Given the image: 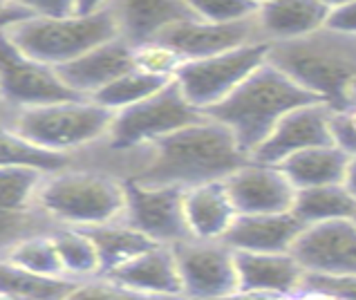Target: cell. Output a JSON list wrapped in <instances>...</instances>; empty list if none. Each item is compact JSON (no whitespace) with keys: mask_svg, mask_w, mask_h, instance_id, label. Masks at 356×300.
<instances>
[{"mask_svg":"<svg viewBox=\"0 0 356 300\" xmlns=\"http://www.w3.org/2000/svg\"><path fill=\"white\" fill-rule=\"evenodd\" d=\"M148 148V161L132 175V180L148 186L191 189L197 184L220 182L249 161L233 132L211 117L170 132Z\"/></svg>","mask_w":356,"mask_h":300,"instance_id":"6da1fadb","label":"cell"},{"mask_svg":"<svg viewBox=\"0 0 356 300\" xmlns=\"http://www.w3.org/2000/svg\"><path fill=\"white\" fill-rule=\"evenodd\" d=\"M267 61L330 108L348 106L356 81V36L321 27L307 36L269 43Z\"/></svg>","mask_w":356,"mask_h":300,"instance_id":"7a4b0ae2","label":"cell"},{"mask_svg":"<svg viewBox=\"0 0 356 300\" xmlns=\"http://www.w3.org/2000/svg\"><path fill=\"white\" fill-rule=\"evenodd\" d=\"M314 101L321 99L309 95L276 65L264 61L227 99L209 108L204 115L227 126L238 146L251 159V152L269 137V132L287 112Z\"/></svg>","mask_w":356,"mask_h":300,"instance_id":"3957f363","label":"cell"},{"mask_svg":"<svg viewBox=\"0 0 356 300\" xmlns=\"http://www.w3.org/2000/svg\"><path fill=\"white\" fill-rule=\"evenodd\" d=\"M36 206L60 226L95 229L117 222L126 211L124 182L95 171H56L45 175Z\"/></svg>","mask_w":356,"mask_h":300,"instance_id":"277c9868","label":"cell"},{"mask_svg":"<svg viewBox=\"0 0 356 300\" xmlns=\"http://www.w3.org/2000/svg\"><path fill=\"white\" fill-rule=\"evenodd\" d=\"M9 38L49 68H60L101 43L119 36L117 20L110 7L90 14L67 16H27L7 29Z\"/></svg>","mask_w":356,"mask_h":300,"instance_id":"5b68a950","label":"cell"},{"mask_svg":"<svg viewBox=\"0 0 356 300\" xmlns=\"http://www.w3.org/2000/svg\"><path fill=\"white\" fill-rule=\"evenodd\" d=\"M113 112L92 99H67L47 106L25 108L14 119V128L49 152L70 155L108 137Z\"/></svg>","mask_w":356,"mask_h":300,"instance_id":"8992f818","label":"cell"},{"mask_svg":"<svg viewBox=\"0 0 356 300\" xmlns=\"http://www.w3.org/2000/svg\"><path fill=\"white\" fill-rule=\"evenodd\" d=\"M207 115L181 95L175 79L152 97L115 112L108 130V146L113 150H132L150 146L157 139L177 132L191 123L202 121Z\"/></svg>","mask_w":356,"mask_h":300,"instance_id":"52a82bcc","label":"cell"},{"mask_svg":"<svg viewBox=\"0 0 356 300\" xmlns=\"http://www.w3.org/2000/svg\"><path fill=\"white\" fill-rule=\"evenodd\" d=\"M267 56L269 43H253L216 56L186 61L175 74V84L193 106L207 112L222 99H227L244 79L267 61Z\"/></svg>","mask_w":356,"mask_h":300,"instance_id":"ba28073f","label":"cell"},{"mask_svg":"<svg viewBox=\"0 0 356 300\" xmlns=\"http://www.w3.org/2000/svg\"><path fill=\"white\" fill-rule=\"evenodd\" d=\"M179 269L181 294L195 300H222L238 294L236 251L225 240L186 237L172 246Z\"/></svg>","mask_w":356,"mask_h":300,"instance_id":"9c48e42d","label":"cell"},{"mask_svg":"<svg viewBox=\"0 0 356 300\" xmlns=\"http://www.w3.org/2000/svg\"><path fill=\"white\" fill-rule=\"evenodd\" d=\"M0 99L25 110L76 99V95L60 81L56 68L25 54L5 29L0 32Z\"/></svg>","mask_w":356,"mask_h":300,"instance_id":"30bf717a","label":"cell"},{"mask_svg":"<svg viewBox=\"0 0 356 300\" xmlns=\"http://www.w3.org/2000/svg\"><path fill=\"white\" fill-rule=\"evenodd\" d=\"M126 224L135 226L157 244L175 246L191 237L184 217V191L179 186H148L137 180H124Z\"/></svg>","mask_w":356,"mask_h":300,"instance_id":"8fae6325","label":"cell"},{"mask_svg":"<svg viewBox=\"0 0 356 300\" xmlns=\"http://www.w3.org/2000/svg\"><path fill=\"white\" fill-rule=\"evenodd\" d=\"M291 255L305 274L356 276V224L332 220L305 226L291 246Z\"/></svg>","mask_w":356,"mask_h":300,"instance_id":"7c38bea8","label":"cell"},{"mask_svg":"<svg viewBox=\"0 0 356 300\" xmlns=\"http://www.w3.org/2000/svg\"><path fill=\"white\" fill-rule=\"evenodd\" d=\"M332 112L334 108H330L323 101L293 108L276 123V128L269 132V137L251 152V161L278 166L280 161H284L293 152L334 143L330 130Z\"/></svg>","mask_w":356,"mask_h":300,"instance_id":"4fadbf2b","label":"cell"},{"mask_svg":"<svg viewBox=\"0 0 356 300\" xmlns=\"http://www.w3.org/2000/svg\"><path fill=\"white\" fill-rule=\"evenodd\" d=\"M238 215H264L291 211L296 186L280 166L247 161L225 180Z\"/></svg>","mask_w":356,"mask_h":300,"instance_id":"5bb4252c","label":"cell"},{"mask_svg":"<svg viewBox=\"0 0 356 300\" xmlns=\"http://www.w3.org/2000/svg\"><path fill=\"white\" fill-rule=\"evenodd\" d=\"M164 43L175 47L186 61L216 56L222 52L242 45L267 43L258 27L256 16L236 23H209V20H186L159 36Z\"/></svg>","mask_w":356,"mask_h":300,"instance_id":"9a60e30c","label":"cell"},{"mask_svg":"<svg viewBox=\"0 0 356 300\" xmlns=\"http://www.w3.org/2000/svg\"><path fill=\"white\" fill-rule=\"evenodd\" d=\"M135 70L132 65V45L121 36L101 43L86 54L56 68L60 81L74 92L76 97L90 99L108 84H113L126 72Z\"/></svg>","mask_w":356,"mask_h":300,"instance_id":"2e32d148","label":"cell"},{"mask_svg":"<svg viewBox=\"0 0 356 300\" xmlns=\"http://www.w3.org/2000/svg\"><path fill=\"white\" fill-rule=\"evenodd\" d=\"M108 7L117 20L119 36L130 45L155 40L170 27L197 18L188 0H110Z\"/></svg>","mask_w":356,"mask_h":300,"instance_id":"e0dca14e","label":"cell"},{"mask_svg":"<svg viewBox=\"0 0 356 300\" xmlns=\"http://www.w3.org/2000/svg\"><path fill=\"white\" fill-rule=\"evenodd\" d=\"M305 224L291 211L264 213V215H238L227 235L222 237L233 251L251 253H284L291 251Z\"/></svg>","mask_w":356,"mask_h":300,"instance_id":"ac0fdd59","label":"cell"},{"mask_svg":"<svg viewBox=\"0 0 356 300\" xmlns=\"http://www.w3.org/2000/svg\"><path fill=\"white\" fill-rule=\"evenodd\" d=\"M104 278L121 287H128L137 294L161 296V294H181L179 269L175 251L168 244H155L130 262L121 265Z\"/></svg>","mask_w":356,"mask_h":300,"instance_id":"d6986e66","label":"cell"},{"mask_svg":"<svg viewBox=\"0 0 356 300\" xmlns=\"http://www.w3.org/2000/svg\"><path fill=\"white\" fill-rule=\"evenodd\" d=\"M184 217L191 237H197V240H222L238 217L225 180L197 184L186 189Z\"/></svg>","mask_w":356,"mask_h":300,"instance_id":"ffe728a7","label":"cell"},{"mask_svg":"<svg viewBox=\"0 0 356 300\" xmlns=\"http://www.w3.org/2000/svg\"><path fill=\"white\" fill-rule=\"evenodd\" d=\"M238 265V292L258 294H291L300 289L305 269L291 255L284 253H251L236 251Z\"/></svg>","mask_w":356,"mask_h":300,"instance_id":"44dd1931","label":"cell"},{"mask_svg":"<svg viewBox=\"0 0 356 300\" xmlns=\"http://www.w3.org/2000/svg\"><path fill=\"white\" fill-rule=\"evenodd\" d=\"M330 7L321 0H269L256 14L258 27L267 43L307 36L325 27Z\"/></svg>","mask_w":356,"mask_h":300,"instance_id":"7402d4cb","label":"cell"},{"mask_svg":"<svg viewBox=\"0 0 356 300\" xmlns=\"http://www.w3.org/2000/svg\"><path fill=\"white\" fill-rule=\"evenodd\" d=\"M348 164L350 155L334 146V143H327V146L293 152L278 166L296 189H309V186L343 184Z\"/></svg>","mask_w":356,"mask_h":300,"instance_id":"603a6c76","label":"cell"},{"mask_svg":"<svg viewBox=\"0 0 356 300\" xmlns=\"http://www.w3.org/2000/svg\"><path fill=\"white\" fill-rule=\"evenodd\" d=\"M291 213L305 226L332 220H352L356 213V198L345 189V184L296 189Z\"/></svg>","mask_w":356,"mask_h":300,"instance_id":"cb8c5ba5","label":"cell"},{"mask_svg":"<svg viewBox=\"0 0 356 300\" xmlns=\"http://www.w3.org/2000/svg\"><path fill=\"white\" fill-rule=\"evenodd\" d=\"M86 231L90 233V237H92V242L97 246L99 262H101V276L115 271V269H119L121 265L130 262L132 258L141 255L144 251H148L150 246L157 244L141 231H137L135 226L126 224L124 220L101 224V226L86 229Z\"/></svg>","mask_w":356,"mask_h":300,"instance_id":"d4e9b609","label":"cell"},{"mask_svg":"<svg viewBox=\"0 0 356 300\" xmlns=\"http://www.w3.org/2000/svg\"><path fill=\"white\" fill-rule=\"evenodd\" d=\"M79 281L65 276H40L0 258V294L23 300H67Z\"/></svg>","mask_w":356,"mask_h":300,"instance_id":"484cf974","label":"cell"},{"mask_svg":"<svg viewBox=\"0 0 356 300\" xmlns=\"http://www.w3.org/2000/svg\"><path fill=\"white\" fill-rule=\"evenodd\" d=\"M52 240L56 246L63 274L72 281H90L101 276V262L97 246L86 229L74 226H58L52 229Z\"/></svg>","mask_w":356,"mask_h":300,"instance_id":"4316f807","label":"cell"},{"mask_svg":"<svg viewBox=\"0 0 356 300\" xmlns=\"http://www.w3.org/2000/svg\"><path fill=\"white\" fill-rule=\"evenodd\" d=\"M0 166L9 168H34L45 175L63 171L67 166V155L49 152L23 137L14 126L0 123Z\"/></svg>","mask_w":356,"mask_h":300,"instance_id":"83f0119b","label":"cell"},{"mask_svg":"<svg viewBox=\"0 0 356 300\" xmlns=\"http://www.w3.org/2000/svg\"><path fill=\"white\" fill-rule=\"evenodd\" d=\"M166 84H170L168 79H157V77L144 74V72H139V70H130L126 74H121L119 79H115L113 84H108L104 90H99L97 95L90 99L115 115L119 110H126L130 106H135V103L152 97Z\"/></svg>","mask_w":356,"mask_h":300,"instance_id":"f1b7e54d","label":"cell"},{"mask_svg":"<svg viewBox=\"0 0 356 300\" xmlns=\"http://www.w3.org/2000/svg\"><path fill=\"white\" fill-rule=\"evenodd\" d=\"M7 262H12L20 269H27L32 274L40 276H65L63 267H60L56 246L52 240V229L43 233H34L14 244L5 255ZM67 278V276H65Z\"/></svg>","mask_w":356,"mask_h":300,"instance_id":"f546056e","label":"cell"},{"mask_svg":"<svg viewBox=\"0 0 356 300\" xmlns=\"http://www.w3.org/2000/svg\"><path fill=\"white\" fill-rule=\"evenodd\" d=\"M45 173L0 166V211H32Z\"/></svg>","mask_w":356,"mask_h":300,"instance_id":"4dcf8cb0","label":"cell"},{"mask_svg":"<svg viewBox=\"0 0 356 300\" xmlns=\"http://www.w3.org/2000/svg\"><path fill=\"white\" fill-rule=\"evenodd\" d=\"M184 63L186 58L161 38L148 40V43L141 45H132V65H135V70L144 72V74L172 81Z\"/></svg>","mask_w":356,"mask_h":300,"instance_id":"1f68e13d","label":"cell"},{"mask_svg":"<svg viewBox=\"0 0 356 300\" xmlns=\"http://www.w3.org/2000/svg\"><path fill=\"white\" fill-rule=\"evenodd\" d=\"M191 9L200 20L209 23H236L258 14V5L251 0H188Z\"/></svg>","mask_w":356,"mask_h":300,"instance_id":"d6a6232c","label":"cell"},{"mask_svg":"<svg viewBox=\"0 0 356 300\" xmlns=\"http://www.w3.org/2000/svg\"><path fill=\"white\" fill-rule=\"evenodd\" d=\"M43 231L49 229H43L32 211H0V258L20 240Z\"/></svg>","mask_w":356,"mask_h":300,"instance_id":"836d02e7","label":"cell"},{"mask_svg":"<svg viewBox=\"0 0 356 300\" xmlns=\"http://www.w3.org/2000/svg\"><path fill=\"white\" fill-rule=\"evenodd\" d=\"M67 300H146V294H137L128 287H121L104 276L81 281Z\"/></svg>","mask_w":356,"mask_h":300,"instance_id":"e575fe53","label":"cell"},{"mask_svg":"<svg viewBox=\"0 0 356 300\" xmlns=\"http://www.w3.org/2000/svg\"><path fill=\"white\" fill-rule=\"evenodd\" d=\"M300 289L327 294L337 300H356V276H323L305 274Z\"/></svg>","mask_w":356,"mask_h":300,"instance_id":"d590c367","label":"cell"},{"mask_svg":"<svg viewBox=\"0 0 356 300\" xmlns=\"http://www.w3.org/2000/svg\"><path fill=\"white\" fill-rule=\"evenodd\" d=\"M332 141L350 157L356 155V103H348L345 108H339L332 112L330 121Z\"/></svg>","mask_w":356,"mask_h":300,"instance_id":"8d00e7d4","label":"cell"},{"mask_svg":"<svg viewBox=\"0 0 356 300\" xmlns=\"http://www.w3.org/2000/svg\"><path fill=\"white\" fill-rule=\"evenodd\" d=\"M27 16H67L76 14V0H9Z\"/></svg>","mask_w":356,"mask_h":300,"instance_id":"74e56055","label":"cell"},{"mask_svg":"<svg viewBox=\"0 0 356 300\" xmlns=\"http://www.w3.org/2000/svg\"><path fill=\"white\" fill-rule=\"evenodd\" d=\"M325 27L334 29V32L348 34V36H356V0H352L348 5L330 9Z\"/></svg>","mask_w":356,"mask_h":300,"instance_id":"f35d334b","label":"cell"},{"mask_svg":"<svg viewBox=\"0 0 356 300\" xmlns=\"http://www.w3.org/2000/svg\"><path fill=\"white\" fill-rule=\"evenodd\" d=\"M20 18H27V14L18 7H9V9H5V12H0V32L9 29Z\"/></svg>","mask_w":356,"mask_h":300,"instance_id":"ab89813d","label":"cell"},{"mask_svg":"<svg viewBox=\"0 0 356 300\" xmlns=\"http://www.w3.org/2000/svg\"><path fill=\"white\" fill-rule=\"evenodd\" d=\"M345 189H348L354 198H356V155H352L350 157V164H348V171H345Z\"/></svg>","mask_w":356,"mask_h":300,"instance_id":"60d3db41","label":"cell"},{"mask_svg":"<svg viewBox=\"0 0 356 300\" xmlns=\"http://www.w3.org/2000/svg\"><path fill=\"white\" fill-rule=\"evenodd\" d=\"M110 0H76V14H90L97 9L108 7Z\"/></svg>","mask_w":356,"mask_h":300,"instance_id":"b9f144b4","label":"cell"},{"mask_svg":"<svg viewBox=\"0 0 356 300\" xmlns=\"http://www.w3.org/2000/svg\"><path fill=\"white\" fill-rule=\"evenodd\" d=\"M146 300H195L186 294H161V296H146Z\"/></svg>","mask_w":356,"mask_h":300,"instance_id":"7bdbcfd3","label":"cell"},{"mask_svg":"<svg viewBox=\"0 0 356 300\" xmlns=\"http://www.w3.org/2000/svg\"><path fill=\"white\" fill-rule=\"evenodd\" d=\"M321 3H323L325 7H330V9H334V7L348 5V3H352V0H321Z\"/></svg>","mask_w":356,"mask_h":300,"instance_id":"ee69618b","label":"cell"},{"mask_svg":"<svg viewBox=\"0 0 356 300\" xmlns=\"http://www.w3.org/2000/svg\"><path fill=\"white\" fill-rule=\"evenodd\" d=\"M348 103H356V81L352 84V88H350V95H348Z\"/></svg>","mask_w":356,"mask_h":300,"instance_id":"f6af8a7d","label":"cell"},{"mask_svg":"<svg viewBox=\"0 0 356 300\" xmlns=\"http://www.w3.org/2000/svg\"><path fill=\"white\" fill-rule=\"evenodd\" d=\"M9 7H14L9 0H0V12H5V9H9Z\"/></svg>","mask_w":356,"mask_h":300,"instance_id":"bcb514c9","label":"cell"},{"mask_svg":"<svg viewBox=\"0 0 356 300\" xmlns=\"http://www.w3.org/2000/svg\"><path fill=\"white\" fill-rule=\"evenodd\" d=\"M0 300H23V298H16V296H9V294H0Z\"/></svg>","mask_w":356,"mask_h":300,"instance_id":"7dc6e473","label":"cell"},{"mask_svg":"<svg viewBox=\"0 0 356 300\" xmlns=\"http://www.w3.org/2000/svg\"><path fill=\"white\" fill-rule=\"evenodd\" d=\"M251 3H256L258 7H262V5H267V3H269V0H251Z\"/></svg>","mask_w":356,"mask_h":300,"instance_id":"c3c4849f","label":"cell"},{"mask_svg":"<svg viewBox=\"0 0 356 300\" xmlns=\"http://www.w3.org/2000/svg\"><path fill=\"white\" fill-rule=\"evenodd\" d=\"M352 220H354V224H356V213H354V217H352Z\"/></svg>","mask_w":356,"mask_h":300,"instance_id":"681fc988","label":"cell"}]
</instances>
